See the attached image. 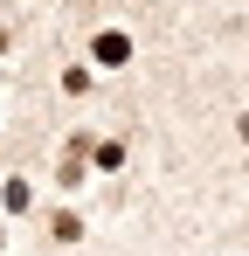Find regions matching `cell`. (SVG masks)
I'll return each mask as SVG.
<instances>
[{
    "mask_svg": "<svg viewBox=\"0 0 249 256\" xmlns=\"http://www.w3.org/2000/svg\"><path fill=\"white\" fill-rule=\"evenodd\" d=\"M97 62H124V35H97Z\"/></svg>",
    "mask_w": 249,
    "mask_h": 256,
    "instance_id": "cell-1",
    "label": "cell"
}]
</instances>
